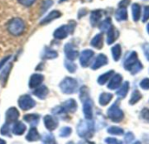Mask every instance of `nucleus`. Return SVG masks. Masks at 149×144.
<instances>
[{"label":"nucleus","mask_w":149,"mask_h":144,"mask_svg":"<svg viewBox=\"0 0 149 144\" xmlns=\"http://www.w3.org/2000/svg\"><path fill=\"white\" fill-rule=\"evenodd\" d=\"M94 56V52L92 50H85L81 52L79 56V62L82 67L86 68L88 66L91 59Z\"/></svg>","instance_id":"1a4fd4ad"},{"label":"nucleus","mask_w":149,"mask_h":144,"mask_svg":"<svg viewBox=\"0 0 149 144\" xmlns=\"http://www.w3.org/2000/svg\"><path fill=\"white\" fill-rule=\"evenodd\" d=\"M91 45L96 49L100 50L103 47V35L102 33L97 34L91 41Z\"/></svg>","instance_id":"b1692460"},{"label":"nucleus","mask_w":149,"mask_h":144,"mask_svg":"<svg viewBox=\"0 0 149 144\" xmlns=\"http://www.w3.org/2000/svg\"><path fill=\"white\" fill-rule=\"evenodd\" d=\"M111 26H112V20H111L110 17H107V18H106L105 20H103L100 23V24L99 27H100V30L101 31L106 32V31H107L110 29Z\"/></svg>","instance_id":"2f4dec72"},{"label":"nucleus","mask_w":149,"mask_h":144,"mask_svg":"<svg viewBox=\"0 0 149 144\" xmlns=\"http://www.w3.org/2000/svg\"><path fill=\"white\" fill-rule=\"evenodd\" d=\"M36 0H18V2L24 6H31L35 3Z\"/></svg>","instance_id":"c03bdc74"},{"label":"nucleus","mask_w":149,"mask_h":144,"mask_svg":"<svg viewBox=\"0 0 149 144\" xmlns=\"http://www.w3.org/2000/svg\"><path fill=\"white\" fill-rule=\"evenodd\" d=\"M107 132L111 135H113V136H121L124 134V130L121 129V128H119V127H114V126H112L110 127L108 130H107Z\"/></svg>","instance_id":"473e14b6"},{"label":"nucleus","mask_w":149,"mask_h":144,"mask_svg":"<svg viewBox=\"0 0 149 144\" xmlns=\"http://www.w3.org/2000/svg\"><path fill=\"white\" fill-rule=\"evenodd\" d=\"M101 17H102V10H95L92 11L91 17H90L91 24L93 26H96L100 23Z\"/></svg>","instance_id":"aec40b11"},{"label":"nucleus","mask_w":149,"mask_h":144,"mask_svg":"<svg viewBox=\"0 0 149 144\" xmlns=\"http://www.w3.org/2000/svg\"><path fill=\"white\" fill-rule=\"evenodd\" d=\"M76 23L74 22L70 23L69 24L66 25H62L58 27L53 33V37L57 39H64L65 38L69 33H72L75 28Z\"/></svg>","instance_id":"423d86ee"},{"label":"nucleus","mask_w":149,"mask_h":144,"mask_svg":"<svg viewBox=\"0 0 149 144\" xmlns=\"http://www.w3.org/2000/svg\"><path fill=\"white\" fill-rule=\"evenodd\" d=\"M61 13L58 10H52L49 13V15H47L42 21H41V24H45V23H49L52 21L60 17Z\"/></svg>","instance_id":"4be33fe9"},{"label":"nucleus","mask_w":149,"mask_h":144,"mask_svg":"<svg viewBox=\"0 0 149 144\" xmlns=\"http://www.w3.org/2000/svg\"><path fill=\"white\" fill-rule=\"evenodd\" d=\"M122 76L120 74H113V76L111 77V81L109 82V83L107 84V88L109 90H116L118 89L122 83Z\"/></svg>","instance_id":"2eb2a0df"},{"label":"nucleus","mask_w":149,"mask_h":144,"mask_svg":"<svg viewBox=\"0 0 149 144\" xmlns=\"http://www.w3.org/2000/svg\"><path fill=\"white\" fill-rule=\"evenodd\" d=\"M40 139V135L35 127H31L26 136V140L29 142H36Z\"/></svg>","instance_id":"5701e85b"},{"label":"nucleus","mask_w":149,"mask_h":144,"mask_svg":"<svg viewBox=\"0 0 149 144\" xmlns=\"http://www.w3.org/2000/svg\"><path fill=\"white\" fill-rule=\"evenodd\" d=\"M124 68L129 71L132 75L139 73L142 69L143 65L138 58V54L135 51H131L127 53L124 59Z\"/></svg>","instance_id":"f257e3e1"},{"label":"nucleus","mask_w":149,"mask_h":144,"mask_svg":"<svg viewBox=\"0 0 149 144\" xmlns=\"http://www.w3.org/2000/svg\"><path fill=\"white\" fill-rule=\"evenodd\" d=\"M113 74H114V71H113V70H109V71L104 73L103 75L100 76L99 78H98V83L100 84V85H104V84H105V83L113 76Z\"/></svg>","instance_id":"c85d7f7f"},{"label":"nucleus","mask_w":149,"mask_h":144,"mask_svg":"<svg viewBox=\"0 0 149 144\" xmlns=\"http://www.w3.org/2000/svg\"><path fill=\"white\" fill-rule=\"evenodd\" d=\"M112 99H113V95L111 93L104 92V93L100 94V98H99V103L101 106H106L111 102Z\"/></svg>","instance_id":"a878e982"},{"label":"nucleus","mask_w":149,"mask_h":144,"mask_svg":"<svg viewBox=\"0 0 149 144\" xmlns=\"http://www.w3.org/2000/svg\"><path fill=\"white\" fill-rule=\"evenodd\" d=\"M63 110L65 113H74L78 109L77 102L74 99H69L65 102H64L61 105Z\"/></svg>","instance_id":"ddd939ff"},{"label":"nucleus","mask_w":149,"mask_h":144,"mask_svg":"<svg viewBox=\"0 0 149 144\" xmlns=\"http://www.w3.org/2000/svg\"><path fill=\"white\" fill-rule=\"evenodd\" d=\"M72 134V129L70 127H64L60 130L59 136L61 137H68Z\"/></svg>","instance_id":"e433bc0d"},{"label":"nucleus","mask_w":149,"mask_h":144,"mask_svg":"<svg viewBox=\"0 0 149 144\" xmlns=\"http://www.w3.org/2000/svg\"><path fill=\"white\" fill-rule=\"evenodd\" d=\"M65 1H66V0H60L59 2H60V3H62V2H65Z\"/></svg>","instance_id":"603ef678"},{"label":"nucleus","mask_w":149,"mask_h":144,"mask_svg":"<svg viewBox=\"0 0 149 144\" xmlns=\"http://www.w3.org/2000/svg\"><path fill=\"white\" fill-rule=\"evenodd\" d=\"M60 90L65 94H73L78 88V82L72 77H65L59 84Z\"/></svg>","instance_id":"20e7f679"},{"label":"nucleus","mask_w":149,"mask_h":144,"mask_svg":"<svg viewBox=\"0 0 149 144\" xmlns=\"http://www.w3.org/2000/svg\"><path fill=\"white\" fill-rule=\"evenodd\" d=\"M52 3H53L52 0H45V1H44L43 3H42V6H41V13L44 14L52 5Z\"/></svg>","instance_id":"4c0bfd02"},{"label":"nucleus","mask_w":149,"mask_h":144,"mask_svg":"<svg viewBox=\"0 0 149 144\" xmlns=\"http://www.w3.org/2000/svg\"><path fill=\"white\" fill-rule=\"evenodd\" d=\"M19 117V112L16 108H10L5 114V120H6V123L11 124L14 123L15 122L17 121Z\"/></svg>","instance_id":"9b49d317"},{"label":"nucleus","mask_w":149,"mask_h":144,"mask_svg":"<svg viewBox=\"0 0 149 144\" xmlns=\"http://www.w3.org/2000/svg\"><path fill=\"white\" fill-rule=\"evenodd\" d=\"M105 143H113V144L120 143L117 139H115V138H112V137L106 138V139H105Z\"/></svg>","instance_id":"49530a36"},{"label":"nucleus","mask_w":149,"mask_h":144,"mask_svg":"<svg viewBox=\"0 0 149 144\" xmlns=\"http://www.w3.org/2000/svg\"><path fill=\"white\" fill-rule=\"evenodd\" d=\"M39 119H40V116L37 114H28L24 116V120L25 122H27L32 127H35L38 125Z\"/></svg>","instance_id":"412c9836"},{"label":"nucleus","mask_w":149,"mask_h":144,"mask_svg":"<svg viewBox=\"0 0 149 144\" xmlns=\"http://www.w3.org/2000/svg\"><path fill=\"white\" fill-rule=\"evenodd\" d=\"M107 32V44L111 45V44H113L117 40L118 36H119V32H118V30L113 25L110 27V29Z\"/></svg>","instance_id":"a211bd4d"},{"label":"nucleus","mask_w":149,"mask_h":144,"mask_svg":"<svg viewBox=\"0 0 149 144\" xmlns=\"http://www.w3.org/2000/svg\"><path fill=\"white\" fill-rule=\"evenodd\" d=\"M143 50H144V54L147 59L149 61V43H145L143 45Z\"/></svg>","instance_id":"a18cd8bd"},{"label":"nucleus","mask_w":149,"mask_h":144,"mask_svg":"<svg viewBox=\"0 0 149 144\" xmlns=\"http://www.w3.org/2000/svg\"><path fill=\"white\" fill-rule=\"evenodd\" d=\"M65 53L68 60L73 61L79 56V51L72 43H66L65 46Z\"/></svg>","instance_id":"f8f14e48"},{"label":"nucleus","mask_w":149,"mask_h":144,"mask_svg":"<svg viewBox=\"0 0 149 144\" xmlns=\"http://www.w3.org/2000/svg\"><path fill=\"white\" fill-rule=\"evenodd\" d=\"M36 105V102L32 99V97L29 95H23L18 99V106L22 110L27 111L34 108Z\"/></svg>","instance_id":"0eeeda50"},{"label":"nucleus","mask_w":149,"mask_h":144,"mask_svg":"<svg viewBox=\"0 0 149 144\" xmlns=\"http://www.w3.org/2000/svg\"><path fill=\"white\" fill-rule=\"evenodd\" d=\"M147 30H148V33L149 34V23L148 24V26H147Z\"/></svg>","instance_id":"3c124183"},{"label":"nucleus","mask_w":149,"mask_h":144,"mask_svg":"<svg viewBox=\"0 0 149 144\" xmlns=\"http://www.w3.org/2000/svg\"><path fill=\"white\" fill-rule=\"evenodd\" d=\"M132 14H133V19L134 22H138L141 17V8L139 3H134L132 5Z\"/></svg>","instance_id":"bb28decb"},{"label":"nucleus","mask_w":149,"mask_h":144,"mask_svg":"<svg viewBox=\"0 0 149 144\" xmlns=\"http://www.w3.org/2000/svg\"><path fill=\"white\" fill-rule=\"evenodd\" d=\"M42 142L45 143H55V139L54 136L52 134H46L44 135V136L42 137Z\"/></svg>","instance_id":"c9c22d12"},{"label":"nucleus","mask_w":149,"mask_h":144,"mask_svg":"<svg viewBox=\"0 0 149 144\" xmlns=\"http://www.w3.org/2000/svg\"><path fill=\"white\" fill-rule=\"evenodd\" d=\"M134 140V136L132 132H128L126 134L125 138H124V141L126 143H131Z\"/></svg>","instance_id":"a19ab883"},{"label":"nucleus","mask_w":149,"mask_h":144,"mask_svg":"<svg viewBox=\"0 0 149 144\" xmlns=\"http://www.w3.org/2000/svg\"><path fill=\"white\" fill-rule=\"evenodd\" d=\"M141 119L145 123H149V109L145 108V109H143L141 110Z\"/></svg>","instance_id":"58836bf2"},{"label":"nucleus","mask_w":149,"mask_h":144,"mask_svg":"<svg viewBox=\"0 0 149 144\" xmlns=\"http://www.w3.org/2000/svg\"><path fill=\"white\" fill-rule=\"evenodd\" d=\"M145 1H149V0H145Z\"/></svg>","instance_id":"864d4df0"},{"label":"nucleus","mask_w":149,"mask_h":144,"mask_svg":"<svg viewBox=\"0 0 149 144\" xmlns=\"http://www.w3.org/2000/svg\"><path fill=\"white\" fill-rule=\"evenodd\" d=\"M49 94V90L45 85H39L36 87L33 91V95L39 99H45Z\"/></svg>","instance_id":"f3484780"},{"label":"nucleus","mask_w":149,"mask_h":144,"mask_svg":"<svg viewBox=\"0 0 149 144\" xmlns=\"http://www.w3.org/2000/svg\"><path fill=\"white\" fill-rule=\"evenodd\" d=\"M77 133L82 138H91L94 134V123L92 120H82L77 126Z\"/></svg>","instance_id":"f03ea898"},{"label":"nucleus","mask_w":149,"mask_h":144,"mask_svg":"<svg viewBox=\"0 0 149 144\" xmlns=\"http://www.w3.org/2000/svg\"><path fill=\"white\" fill-rule=\"evenodd\" d=\"M149 19V6H146L144 8V12H143V17H142V22L146 23Z\"/></svg>","instance_id":"37998d69"},{"label":"nucleus","mask_w":149,"mask_h":144,"mask_svg":"<svg viewBox=\"0 0 149 144\" xmlns=\"http://www.w3.org/2000/svg\"><path fill=\"white\" fill-rule=\"evenodd\" d=\"M128 17L127 15V10H126V8H122L120 7V9H118L115 12V18L117 21L120 22V21H125L127 20Z\"/></svg>","instance_id":"393cba45"},{"label":"nucleus","mask_w":149,"mask_h":144,"mask_svg":"<svg viewBox=\"0 0 149 144\" xmlns=\"http://www.w3.org/2000/svg\"><path fill=\"white\" fill-rule=\"evenodd\" d=\"M130 3V0H121L119 3V6L120 7H122V8H127Z\"/></svg>","instance_id":"de8ad7c7"},{"label":"nucleus","mask_w":149,"mask_h":144,"mask_svg":"<svg viewBox=\"0 0 149 144\" xmlns=\"http://www.w3.org/2000/svg\"><path fill=\"white\" fill-rule=\"evenodd\" d=\"M65 66L66 70L71 73H74L77 70V65L74 63L71 62V60H66L65 62Z\"/></svg>","instance_id":"72a5a7b5"},{"label":"nucleus","mask_w":149,"mask_h":144,"mask_svg":"<svg viewBox=\"0 0 149 144\" xmlns=\"http://www.w3.org/2000/svg\"><path fill=\"white\" fill-rule=\"evenodd\" d=\"M4 143H5V142H4L3 140L0 139V144H4Z\"/></svg>","instance_id":"8fccbe9b"},{"label":"nucleus","mask_w":149,"mask_h":144,"mask_svg":"<svg viewBox=\"0 0 149 144\" xmlns=\"http://www.w3.org/2000/svg\"><path fill=\"white\" fill-rule=\"evenodd\" d=\"M108 118L113 123H120L124 118V113L119 107L118 102L114 103L107 110Z\"/></svg>","instance_id":"39448f33"},{"label":"nucleus","mask_w":149,"mask_h":144,"mask_svg":"<svg viewBox=\"0 0 149 144\" xmlns=\"http://www.w3.org/2000/svg\"><path fill=\"white\" fill-rule=\"evenodd\" d=\"M26 130V126L22 122H15L12 126V133L16 136H21L23 135Z\"/></svg>","instance_id":"6ab92c4d"},{"label":"nucleus","mask_w":149,"mask_h":144,"mask_svg":"<svg viewBox=\"0 0 149 144\" xmlns=\"http://www.w3.org/2000/svg\"><path fill=\"white\" fill-rule=\"evenodd\" d=\"M82 102H83V112H84V116H85L86 119L92 120L93 116V101L91 100L90 97H87V98L82 100Z\"/></svg>","instance_id":"6e6552de"},{"label":"nucleus","mask_w":149,"mask_h":144,"mask_svg":"<svg viewBox=\"0 0 149 144\" xmlns=\"http://www.w3.org/2000/svg\"><path fill=\"white\" fill-rule=\"evenodd\" d=\"M107 63H108V59H107V56L104 55V54H100L96 57L95 61L93 63L91 68H92V70H98V69H100V68L107 65Z\"/></svg>","instance_id":"4468645a"},{"label":"nucleus","mask_w":149,"mask_h":144,"mask_svg":"<svg viewBox=\"0 0 149 144\" xmlns=\"http://www.w3.org/2000/svg\"><path fill=\"white\" fill-rule=\"evenodd\" d=\"M7 29H8V31L11 35L20 36L21 34L24 33V31L25 30V23L21 18L15 17L8 23Z\"/></svg>","instance_id":"7ed1b4c3"},{"label":"nucleus","mask_w":149,"mask_h":144,"mask_svg":"<svg viewBox=\"0 0 149 144\" xmlns=\"http://www.w3.org/2000/svg\"><path fill=\"white\" fill-rule=\"evenodd\" d=\"M0 132L3 136H9L10 132V124L9 123H6L3 124L0 130Z\"/></svg>","instance_id":"ea45409f"},{"label":"nucleus","mask_w":149,"mask_h":144,"mask_svg":"<svg viewBox=\"0 0 149 144\" xmlns=\"http://www.w3.org/2000/svg\"><path fill=\"white\" fill-rule=\"evenodd\" d=\"M58 56V53L52 50H45V54H44V57L47 58V59H52Z\"/></svg>","instance_id":"f704fd0d"},{"label":"nucleus","mask_w":149,"mask_h":144,"mask_svg":"<svg viewBox=\"0 0 149 144\" xmlns=\"http://www.w3.org/2000/svg\"><path fill=\"white\" fill-rule=\"evenodd\" d=\"M142 98V95L141 94V92L138 90H134L132 96H131V98L129 100V103L131 105H134L136 104Z\"/></svg>","instance_id":"7c9ffc66"},{"label":"nucleus","mask_w":149,"mask_h":144,"mask_svg":"<svg viewBox=\"0 0 149 144\" xmlns=\"http://www.w3.org/2000/svg\"><path fill=\"white\" fill-rule=\"evenodd\" d=\"M112 55L115 62L119 61L121 56V46L120 44H115L112 48Z\"/></svg>","instance_id":"c756f323"},{"label":"nucleus","mask_w":149,"mask_h":144,"mask_svg":"<svg viewBox=\"0 0 149 144\" xmlns=\"http://www.w3.org/2000/svg\"><path fill=\"white\" fill-rule=\"evenodd\" d=\"M44 123H45V128L48 130L52 131V130H54L57 129V127L58 125V121L53 116L47 115V116H45L44 117Z\"/></svg>","instance_id":"9d476101"},{"label":"nucleus","mask_w":149,"mask_h":144,"mask_svg":"<svg viewBox=\"0 0 149 144\" xmlns=\"http://www.w3.org/2000/svg\"><path fill=\"white\" fill-rule=\"evenodd\" d=\"M140 86L142 90H149V78H144L140 83Z\"/></svg>","instance_id":"79ce46f5"},{"label":"nucleus","mask_w":149,"mask_h":144,"mask_svg":"<svg viewBox=\"0 0 149 144\" xmlns=\"http://www.w3.org/2000/svg\"><path fill=\"white\" fill-rule=\"evenodd\" d=\"M10 56H6V57H4V58L0 62V70H1V69L3 67V65H4V64L9 61V60H10Z\"/></svg>","instance_id":"09e8293b"},{"label":"nucleus","mask_w":149,"mask_h":144,"mask_svg":"<svg viewBox=\"0 0 149 144\" xmlns=\"http://www.w3.org/2000/svg\"><path fill=\"white\" fill-rule=\"evenodd\" d=\"M128 90H129V83L127 81H126L122 85L121 87L120 88V90L117 91V96L119 98H125L128 93Z\"/></svg>","instance_id":"cd10ccee"},{"label":"nucleus","mask_w":149,"mask_h":144,"mask_svg":"<svg viewBox=\"0 0 149 144\" xmlns=\"http://www.w3.org/2000/svg\"><path fill=\"white\" fill-rule=\"evenodd\" d=\"M44 81V76L42 74H38V73H35L33 74L29 81V87L31 89H34L39 85H41V83Z\"/></svg>","instance_id":"dca6fc26"}]
</instances>
